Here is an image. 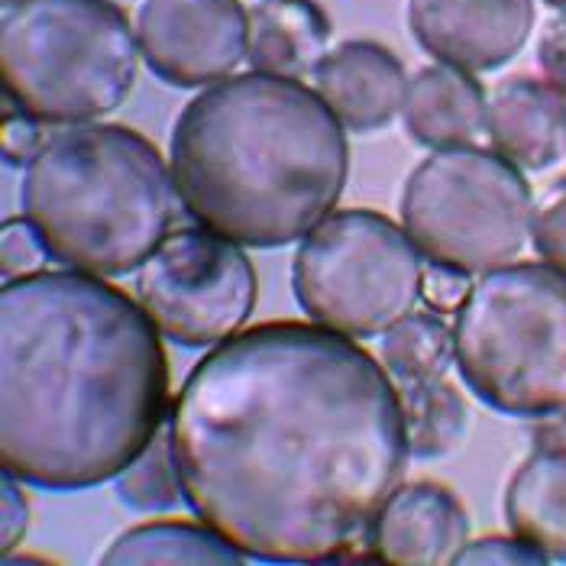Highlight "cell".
I'll return each mask as SVG.
<instances>
[{
  "mask_svg": "<svg viewBox=\"0 0 566 566\" xmlns=\"http://www.w3.org/2000/svg\"><path fill=\"white\" fill-rule=\"evenodd\" d=\"M169 437L195 518L262 564L356 560L411 457L389 369L314 321H265L208 349Z\"/></svg>",
  "mask_w": 566,
  "mask_h": 566,
  "instance_id": "cell-1",
  "label": "cell"
},
{
  "mask_svg": "<svg viewBox=\"0 0 566 566\" xmlns=\"http://www.w3.org/2000/svg\"><path fill=\"white\" fill-rule=\"evenodd\" d=\"M163 334L124 289L40 269L0 292V463L49 492L114 480L169 418Z\"/></svg>",
  "mask_w": 566,
  "mask_h": 566,
  "instance_id": "cell-2",
  "label": "cell"
},
{
  "mask_svg": "<svg viewBox=\"0 0 566 566\" xmlns=\"http://www.w3.org/2000/svg\"><path fill=\"white\" fill-rule=\"evenodd\" d=\"M169 163L181 208L198 223L240 247L279 250L334 214L349 143L314 87L253 69L185 104Z\"/></svg>",
  "mask_w": 566,
  "mask_h": 566,
  "instance_id": "cell-3",
  "label": "cell"
},
{
  "mask_svg": "<svg viewBox=\"0 0 566 566\" xmlns=\"http://www.w3.org/2000/svg\"><path fill=\"white\" fill-rule=\"evenodd\" d=\"M181 195L172 163L133 127L72 124L27 166L20 208L65 269L120 279L172 233Z\"/></svg>",
  "mask_w": 566,
  "mask_h": 566,
  "instance_id": "cell-4",
  "label": "cell"
},
{
  "mask_svg": "<svg viewBox=\"0 0 566 566\" xmlns=\"http://www.w3.org/2000/svg\"><path fill=\"white\" fill-rule=\"evenodd\" d=\"M139 43L114 0H17L0 20L3 97L49 127L114 114L136 85Z\"/></svg>",
  "mask_w": 566,
  "mask_h": 566,
  "instance_id": "cell-5",
  "label": "cell"
},
{
  "mask_svg": "<svg viewBox=\"0 0 566 566\" xmlns=\"http://www.w3.org/2000/svg\"><path fill=\"white\" fill-rule=\"evenodd\" d=\"M453 353L467 389L509 418L566 408V269L509 262L482 272L457 307Z\"/></svg>",
  "mask_w": 566,
  "mask_h": 566,
  "instance_id": "cell-6",
  "label": "cell"
},
{
  "mask_svg": "<svg viewBox=\"0 0 566 566\" xmlns=\"http://www.w3.org/2000/svg\"><path fill=\"white\" fill-rule=\"evenodd\" d=\"M531 218L527 178L495 149H434L401 188V227L418 253L470 275L515 260Z\"/></svg>",
  "mask_w": 566,
  "mask_h": 566,
  "instance_id": "cell-7",
  "label": "cell"
},
{
  "mask_svg": "<svg viewBox=\"0 0 566 566\" xmlns=\"http://www.w3.org/2000/svg\"><path fill=\"white\" fill-rule=\"evenodd\" d=\"M421 260L405 227L386 214L334 211L302 240L292 289L314 324L366 340L418 311Z\"/></svg>",
  "mask_w": 566,
  "mask_h": 566,
  "instance_id": "cell-8",
  "label": "cell"
},
{
  "mask_svg": "<svg viewBox=\"0 0 566 566\" xmlns=\"http://www.w3.org/2000/svg\"><path fill=\"white\" fill-rule=\"evenodd\" d=\"M136 298L166 340L211 349L243 331L260 279L240 243L198 223L172 230L139 265Z\"/></svg>",
  "mask_w": 566,
  "mask_h": 566,
  "instance_id": "cell-9",
  "label": "cell"
},
{
  "mask_svg": "<svg viewBox=\"0 0 566 566\" xmlns=\"http://www.w3.org/2000/svg\"><path fill=\"white\" fill-rule=\"evenodd\" d=\"M136 43L159 82L211 87L247 59L250 13L240 0H143Z\"/></svg>",
  "mask_w": 566,
  "mask_h": 566,
  "instance_id": "cell-10",
  "label": "cell"
},
{
  "mask_svg": "<svg viewBox=\"0 0 566 566\" xmlns=\"http://www.w3.org/2000/svg\"><path fill=\"white\" fill-rule=\"evenodd\" d=\"M408 30L431 59L463 72L509 65L534 30V0H408Z\"/></svg>",
  "mask_w": 566,
  "mask_h": 566,
  "instance_id": "cell-11",
  "label": "cell"
},
{
  "mask_svg": "<svg viewBox=\"0 0 566 566\" xmlns=\"http://www.w3.org/2000/svg\"><path fill=\"white\" fill-rule=\"evenodd\" d=\"M470 544V515L463 502L440 482L398 485L369 527L376 560L398 566L457 564Z\"/></svg>",
  "mask_w": 566,
  "mask_h": 566,
  "instance_id": "cell-12",
  "label": "cell"
},
{
  "mask_svg": "<svg viewBox=\"0 0 566 566\" xmlns=\"http://www.w3.org/2000/svg\"><path fill=\"white\" fill-rule=\"evenodd\" d=\"M314 91L349 133H376L401 114L408 75L392 49L373 40H347L314 69Z\"/></svg>",
  "mask_w": 566,
  "mask_h": 566,
  "instance_id": "cell-13",
  "label": "cell"
},
{
  "mask_svg": "<svg viewBox=\"0 0 566 566\" xmlns=\"http://www.w3.org/2000/svg\"><path fill=\"white\" fill-rule=\"evenodd\" d=\"M485 133L522 172H544L566 156V94L537 78H502L485 97Z\"/></svg>",
  "mask_w": 566,
  "mask_h": 566,
  "instance_id": "cell-14",
  "label": "cell"
},
{
  "mask_svg": "<svg viewBox=\"0 0 566 566\" xmlns=\"http://www.w3.org/2000/svg\"><path fill=\"white\" fill-rule=\"evenodd\" d=\"M485 97L473 72L434 62L408 78L401 104L405 130L428 149L473 146L485 133Z\"/></svg>",
  "mask_w": 566,
  "mask_h": 566,
  "instance_id": "cell-15",
  "label": "cell"
},
{
  "mask_svg": "<svg viewBox=\"0 0 566 566\" xmlns=\"http://www.w3.org/2000/svg\"><path fill=\"white\" fill-rule=\"evenodd\" d=\"M334 23L317 0H260L250 10L247 59L256 72L305 78L331 52Z\"/></svg>",
  "mask_w": 566,
  "mask_h": 566,
  "instance_id": "cell-16",
  "label": "cell"
},
{
  "mask_svg": "<svg viewBox=\"0 0 566 566\" xmlns=\"http://www.w3.org/2000/svg\"><path fill=\"white\" fill-rule=\"evenodd\" d=\"M512 534L527 541L544 560L566 564V447L534 450L505 492Z\"/></svg>",
  "mask_w": 566,
  "mask_h": 566,
  "instance_id": "cell-17",
  "label": "cell"
},
{
  "mask_svg": "<svg viewBox=\"0 0 566 566\" xmlns=\"http://www.w3.org/2000/svg\"><path fill=\"white\" fill-rule=\"evenodd\" d=\"M104 564H218L237 566L247 560L211 524L149 522L124 531L101 557Z\"/></svg>",
  "mask_w": 566,
  "mask_h": 566,
  "instance_id": "cell-18",
  "label": "cell"
},
{
  "mask_svg": "<svg viewBox=\"0 0 566 566\" xmlns=\"http://www.w3.org/2000/svg\"><path fill=\"white\" fill-rule=\"evenodd\" d=\"M401 418L408 453L415 460H440L450 457L467 434V401L457 386L447 379L428 382H401Z\"/></svg>",
  "mask_w": 566,
  "mask_h": 566,
  "instance_id": "cell-19",
  "label": "cell"
},
{
  "mask_svg": "<svg viewBox=\"0 0 566 566\" xmlns=\"http://www.w3.org/2000/svg\"><path fill=\"white\" fill-rule=\"evenodd\" d=\"M453 359V327L440 311H411L386 331L382 363L398 382L443 379Z\"/></svg>",
  "mask_w": 566,
  "mask_h": 566,
  "instance_id": "cell-20",
  "label": "cell"
},
{
  "mask_svg": "<svg viewBox=\"0 0 566 566\" xmlns=\"http://www.w3.org/2000/svg\"><path fill=\"white\" fill-rule=\"evenodd\" d=\"M114 489L117 499L133 509V512H169L181 499V476H178V463L172 453V437L169 428H163L159 434L153 437L130 463L114 476Z\"/></svg>",
  "mask_w": 566,
  "mask_h": 566,
  "instance_id": "cell-21",
  "label": "cell"
},
{
  "mask_svg": "<svg viewBox=\"0 0 566 566\" xmlns=\"http://www.w3.org/2000/svg\"><path fill=\"white\" fill-rule=\"evenodd\" d=\"M531 243L541 260L566 269V175L551 181L534 201Z\"/></svg>",
  "mask_w": 566,
  "mask_h": 566,
  "instance_id": "cell-22",
  "label": "cell"
},
{
  "mask_svg": "<svg viewBox=\"0 0 566 566\" xmlns=\"http://www.w3.org/2000/svg\"><path fill=\"white\" fill-rule=\"evenodd\" d=\"M43 260H49V253H45L36 227L23 214L3 220V227H0V272H3V282L40 272Z\"/></svg>",
  "mask_w": 566,
  "mask_h": 566,
  "instance_id": "cell-23",
  "label": "cell"
},
{
  "mask_svg": "<svg viewBox=\"0 0 566 566\" xmlns=\"http://www.w3.org/2000/svg\"><path fill=\"white\" fill-rule=\"evenodd\" d=\"M49 133L43 120H36L33 114L20 111L17 104H10L3 97V114H0V153L7 166H30L40 149L45 146Z\"/></svg>",
  "mask_w": 566,
  "mask_h": 566,
  "instance_id": "cell-24",
  "label": "cell"
},
{
  "mask_svg": "<svg viewBox=\"0 0 566 566\" xmlns=\"http://www.w3.org/2000/svg\"><path fill=\"white\" fill-rule=\"evenodd\" d=\"M457 564H467V566H515V564H527V566H537V564H547L527 541H522L518 534H512V537H502V534H492V537H480V541H470L463 551H460V557H457Z\"/></svg>",
  "mask_w": 566,
  "mask_h": 566,
  "instance_id": "cell-25",
  "label": "cell"
},
{
  "mask_svg": "<svg viewBox=\"0 0 566 566\" xmlns=\"http://www.w3.org/2000/svg\"><path fill=\"white\" fill-rule=\"evenodd\" d=\"M23 485L27 482L3 470V480H0V551H3V557L13 547H20V541L27 537V527H30V499H27Z\"/></svg>",
  "mask_w": 566,
  "mask_h": 566,
  "instance_id": "cell-26",
  "label": "cell"
},
{
  "mask_svg": "<svg viewBox=\"0 0 566 566\" xmlns=\"http://www.w3.org/2000/svg\"><path fill=\"white\" fill-rule=\"evenodd\" d=\"M473 282H470V272H460V269H450V265H428L424 269V289H421V298L431 305V311H457V307L467 302Z\"/></svg>",
  "mask_w": 566,
  "mask_h": 566,
  "instance_id": "cell-27",
  "label": "cell"
},
{
  "mask_svg": "<svg viewBox=\"0 0 566 566\" xmlns=\"http://www.w3.org/2000/svg\"><path fill=\"white\" fill-rule=\"evenodd\" d=\"M537 65L544 78L566 94V10L544 20L537 36Z\"/></svg>",
  "mask_w": 566,
  "mask_h": 566,
  "instance_id": "cell-28",
  "label": "cell"
},
{
  "mask_svg": "<svg viewBox=\"0 0 566 566\" xmlns=\"http://www.w3.org/2000/svg\"><path fill=\"white\" fill-rule=\"evenodd\" d=\"M544 3H551V7H557V10H566V0H544Z\"/></svg>",
  "mask_w": 566,
  "mask_h": 566,
  "instance_id": "cell-29",
  "label": "cell"
},
{
  "mask_svg": "<svg viewBox=\"0 0 566 566\" xmlns=\"http://www.w3.org/2000/svg\"><path fill=\"white\" fill-rule=\"evenodd\" d=\"M560 418H564V428H566V408H564V411H560Z\"/></svg>",
  "mask_w": 566,
  "mask_h": 566,
  "instance_id": "cell-30",
  "label": "cell"
},
{
  "mask_svg": "<svg viewBox=\"0 0 566 566\" xmlns=\"http://www.w3.org/2000/svg\"><path fill=\"white\" fill-rule=\"evenodd\" d=\"M10 3H17V0H3V7H10Z\"/></svg>",
  "mask_w": 566,
  "mask_h": 566,
  "instance_id": "cell-31",
  "label": "cell"
}]
</instances>
